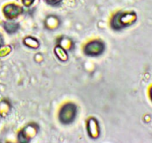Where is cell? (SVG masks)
Returning <instances> with one entry per match:
<instances>
[{
  "mask_svg": "<svg viewBox=\"0 0 152 143\" xmlns=\"http://www.w3.org/2000/svg\"><path fill=\"white\" fill-rule=\"evenodd\" d=\"M76 113H77V109L74 104H66L65 107H62L59 113V119L64 124L71 123L75 118Z\"/></svg>",
  "mask_w": 152,
  "mask_h": 143,
  "instance_id": "6da1fadb",
  "label": "cell"
},
{
  "mask_svg": "<svg viewBox=\"0 0 152 143\" xmlns=\"http://www.w3.org/2000/svg\"><path fill=\"white\" fill-rule=\"evenodd\" d=\"M22 11V8L19 6H16L14 4H9L4 8V12L5 16L9 19H13L16 17L19 14H20Z\"/></svg>",
  "mask_w": 152,
  "mask_h": 143,
  "instance_id": "3957f363",
  "label": "cell"
},
{
  "mask_svg": "<svg viewBox=\"0 0 152 143\" xmlns=\"http://www.w3.org/2000/svg\"><path fill=\"white\" fill-rule=\"evenodd\" d=\"M60 1L61 0H48V2H50V4H56V3H58L59 1Z\"/></svg>",
  "mask_w": 152,
  "mask_h": 143,
  "instance_id": "8992f818",
  "label": "cell"
},
{
  "mask_svg": "<svg viewBox=\"0 0 152 143\" xmlns=\"http://www.w3.org/2000/svg\"><path fill=\"white\" fill-rule=\"evenodd\" d=\"M104 50V45L101 42H91L86 46L85 52L88 55H98Z\"/></svg>",
  "mask_w": 152,
  "mask_h": 143,
  "instance_id": "7a4b0ae2",
  "label": "cell"
},
{
  "mask_svg": "<svg viewBox=\"0 0 152 143\" xmlns=\"http://www.w3.org/2000/svg\"><path fill=\"white\" fill-rule=\"evenodd\" d=\"M150 96H151V98L152 100V88L151 89V91H150Z\"/></svg>",
  "mask_w": 152,
  "mask_h": 143,
  "instance_id": "52a82bcc",
  "label": "cell"
},
{
  "mask_svg": "<svg viewBox=\"0 0 152 143\" xmlns=\"http://www.w3.org/2000/svg\"><path fill=\"white\" fill-rule=\"evenodd\" d=\"M34 0H22L23 1V4H25V6H30L31 4H33Z\"/></svg>",
  "mask_w": 152,
  "mask_h": 143,
  "instance_id": "5b68a950",
  "label": "cell"
},
{
  "mask_svg": "<svg viewBox=\"0 0 152 143\" xmlns=\"http://www.w3.org/2000/svg\"><path fill=\"white\" fill-rule=\"evenodd\" d=\"M4 28H5L7 32H14V31H16L17 30L18 25L15 23H5Z\"/></svg>",
  "mask_w": 152,
  "mask_h": 143,
  "instance_id": "277c9868",
  "label": "cell"
}]
</instances>
